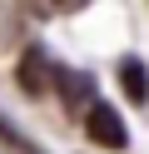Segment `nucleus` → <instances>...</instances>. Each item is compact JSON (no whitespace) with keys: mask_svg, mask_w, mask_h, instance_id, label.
I'll return each mask as SVG.
<instances>
[{"mask_svg":"<svg viewBox=\"0 0 149 154\" xmlns=\"http://www.w3.org/2000/svg\"><path fill=\"white\" fill-rule=\"evenodd\" d=\"M79 119H85V134L99 144V149H124V144H129V129H124V119H119L109 104H89Z\"/></svg>","mask_w":149,"mask_h":154,"instance_id":"1","label":"nucleus"},{"mask_svg":"<svg viewBox=\"0 0 149 154\" xmlns=\"http://www.w3.org/2000/svg\"><path fill=\"white\" fill-rule=\"evenodd\" d=\"M60 5H65V10H79V5H89V0H60Z\"/></svg>","mask_w":149,"mask_h":154,"instance_id":"4","label":"nucleus"},{"mask_svg":"<svg viewBox=\"0 0 149 154\" xmlns=\"http://www.w3.org/2000/svg\"><path fill=\"white\" fill-rule=\"evenodd\" d=\"M119 85H124V94L134 104L149 100V80H144V65H139V60H124V65H119Z\"/></svg>","mask_w":149,"mask_h":154,"instance_id":"3","label":"nucleus"},{"mask_svg":"<svg viewBox=\"0 0 149 154\" xmlns=\"http://www.w3.org/2000/svg\"><path fill=\"white\" fill-rule=\"evenodd\" d=\"M20 85H25L30 94H45V90H50V60H45L40 50L25 55V65H20Z\"/></svg>","mask_w":149,"mask_h":154,"instance_id":"2","label":"nucleus"}]
</instances>
